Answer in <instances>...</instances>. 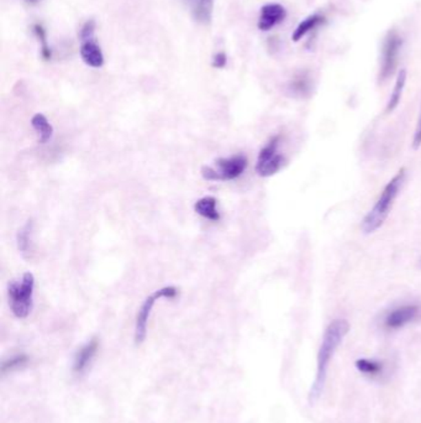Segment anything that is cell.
<instances>
[{
    "instance_id": "1",
    "label": "cell",
    "mask_w": 421,
    "mask_h": 423,
    "mask_svg": "<svg viewBox=\"0 0 421 423\" xmlns=\"http://www.w3.org/2000/svg\"><path fill=\"white\" fill-rule=\"evenodd\" d=\"M349 331V323L343 318L334 320L329 326L326 327L316 358V376L309 393L310 402H315L321 396L325 386L331 360Z\"/></svg>"
},
{
    "instance_id": "2",
    "label": "cell",
    "mask_w": 421,
    "mask_h": 423,
    "mask_svg": "<svg viewBox=\"0 0 421 423\" xmlns=\"http://www.w3.org/2000/svg\"><path fill=\"white\" fill-rule=\"evenodd\" d=\"M404 180H405V169H400L398 171L397 175L385 185L374 208L368 212L366 217L362 220L361 228L365 234H374L379 228H382V225L385 224L391 213V207L397 200L398 194L402 189Z\"/></svg>"
},
{
    "instance_id": "3",
    "label": "cell",
    "mask_w": 421,
    "mask_h": 423,
    "mask_svg": "<svg viewBox=\"0 0 421 423\" xmlns=\"http://www.w3.org/2000/svg\"><path fill=\"white\" fill-rule=\"evenodd\" d=\"M35 278L31 272H25L20 280H12L8 284V298L12 315L24 320L30 315L34 307Z\"/></svg>"
},
{
    "instance_id": "4",
    "label": "cell",
    "mask_w": 421,
    "mask_h": 423,
    "mask_svg": "<svg viewBox=\"0 0 421 423\" xmlns=\"http://www.w3.org/2000/svg\"><path fill=\"white\" fill-rule=\"evenodd\" d=\"M247 163L248 161L244 155L219 158L214 166H204L202 169V176L206 181H231L245 172Z\"/></svg>"
},
{
    "instance_id": "5",
    "label": "cell",
    "mask_w": 421,
    "mask_h": 423,
    "mask_svg": "<svg viewBox=\"0 0 421 423\" xmlns=\"http://www.w3.org/2000/svg\"><path fill=\"white\" fill-rule=\"evenodd\" d=\"M178 292L180 291L177 290L175 286H166L160 290L155 291L151 296L144 300L142 306L140 307L138 316H136V322H135V343L136 345L142 344L147 337L149 320H150L151 312H152L155 303L161 298H167V300L175 298Z\"/></svg>"
},
{
    "instance_id": "6",
    "label": "cell",
    "mask_w": 421,
    "mask_h": 423,
    "mask_svg": "<svg viewBox=\"0 0 421 423\" xmlns=\"http://www.w3.org/2000/svg\"><path fill=\"white\" fill-rule=\"evenodd\" d=\"M403 48V39L396 30L387 32L382 48L380 67H379V81L385 82L391 79L397 70L399 57Z\"/></svg>"
},
{
    "instance_id": "7",
    "label": "cell",
    "mask_w": 421,
    "mask_h": 423,
    "mask_svg": "<svg viewBox=\"0 0 421 423\" xmlns=\"http://www.w3.org/2000/svg\"><path fill=\"white\" fill-rule=\"evenodd\" d=\"M279 144H281V136L274 135L261 149L256 163V172L261 177H271L276 175L284 166L285 158L278 152Z\"/></svg>"
},
{
    "instance_id": "8",
    "label": "cell",
    "mask_w": 421,
    "mask_h": 423,
    "mask_svg": "<svg viewBox=\"0 0 421 423\" xmlns=\"http://www.w3.org/2000/svg\"><path fill=\"white\" fill-rule=\"evenodd\" d=\"M421 318V306L411 303L393 309L385 315L383 324L388 331L402 329L410 323Z\"/></svg>"
},
{
    "instance_id": "9",
    "label": "cell",
    "mask_w": 421,
    "mask_h": 423,
    "mask_svg": "<svg viewBox=\"0 0 421 423\" xmlns=\"http://www.w3.org/2000/svg\"><path fill=\"white\" fill-rule=\"evenodd\" d=\"M287 18V9L279 3H268L261 8L259 18V29L270 31L277 25L282 24Z\"/></svg>"
},
{
    "instance_id": "10",
    "label": "cell",
    "mask_w": 421,
    "mask_h": 423,
    "mask_svg": "<svg viewBox=\"0 0 421 423\" xmlns=\"http://www.w3.org/2000/svg\"><path fill=\"white\" fill-rule=\"evenodd\" d=\"M98 348H99V340L93 338L76 353L73 360V371L76 374L80 375L87 371L96 357Z\"/></svg>"
},
{
    "instance_id": "11",
    "label": "cell",
    "mask_w": 421,
    "mask_h": 423,
    "mask_svg": "<svg viewBox=\"0 0 421 423\" xmlns=\"http://www.w3.org/2000/svg\"><path fill=\"white\" fill-rule=\"evenodd\" d=\"M79 54L87 66L91 68H100L104 66V54L102 48L94 39L82 41Z\"/></svg>"
},
{
    "instance_id": "12",
    "label": "cell",
    "mask_w": 421,
    "mask_h": 423,
    "mask_svg": "<svg viewBox=\"0 0 421 423\" xmlns=\"http://www.w3.org/2000/svg\"><path fill=\"white\" fill-rule=\"evenodd\" d=\"M193 19L202 25H209L214 12L215 0H186Z\"/></svg>"
},
{
    "instance_id": "13",
    "label": "cell",
    "mask_w": 421,
    "mask_h": 423,
    "mask_svg": "<svg viewBox=\"0 0 421 423\" xmlns=\"http://www.w3.org/2000/svg\"><path fill=\"white\" fill-rule=\"evenodd\" d=\"M326 18L323 14H313V15H309L307 18L304 19L301 23L298 24V26L295 28L294 32L292 35V39L294 43L301 41L303 37H307L309 32L318 29L319 26H323L325 24Z\"/></svg>"
},
{
    "instance_id": "14",
    "label": "cell",
    "mask_w": 421,
    "mask_h": 423,
    "mask_svg": "<svg viewBox=\"0 0 421 423\" xmlns=\"http://www.w3.org/2000/svg\"><path fill=\"white\" fill-rule=\"evenodd\" d=\"M312 90H313V82H312L309 73L305 72V71L295 74L289 83V92L294 97H307V96H310Z\"/></svg>"
},
{
    "instance_id": "15",
    "label": "cell",
    "mask_w": 421,
    "mask_h": 423,
    "mask_svg": "<svg viewBox=\"0 0 421 423\" xmlns=\"http://www.w3.org/2000/svg\"><path fill=\"white\" fill-rule=\"evenodd\" d=\"M355 365L360 373L372 379H379L385 373V363L380 360H376V359L361 358L356 362Z\"/></svg>"
},
{
    "instance_id": "16",
    "label": "cell",
    "mask_w": 421,
    "mask_h": 423,
    "mask_svg": "<svg viewBox=\"0 0 421 423\" xmlns=\"http://www.w3.org/2000/svg\"><path fill=\"white\" fill-rule=\"evenodd\" d=\"M194 211L198 213L199 216L209 219L211 222H217L220 219V213L217 209V200L211 196H206L195 202Z\"/></svg>"
},
{
    "instance_id": "17",
    "label": "cell",
    "mask_w": 421,
    "mask_h": 423,
    "mask_svg": "<svg viewBox=\"0 0 421 423\" xmlns=\"http://www.w3.org/2000/svg\"><path fill=\"white\" fill-rule=\"evenodd\" d=\"M407 79H408L407 70H400L399 73H398L396 85H394V88H393V92H391L389 101L387 103V108H385L387 113H391V112H394L398 108V105H399L400 101H402V97H403L404 88H405V85H407Z\"/></svg>"
},
{
    "instance_id": "18",
    "label": "cell",
    "mask_w": 421,
    "mask_h": 423,
    "mask_svg": "<svg viewBox=\"0 0 421 423\" xmlns=\"http://www.w3.org/2000/svg\"><path fill=\"white\" fill-rule=\"evenodd\" d=\"M31 125L34 130L36 132L39 136V141L41 144H46L50 140L52 139L54 135V127L51 123L47 121V118L41 113H37L31 118Z\"/></svg>"
},
{
    "instance_id": "19",
    "label": "cell",
    "mask_w": 421,
    "mask_h": 423,
    "mask_svg": "<svg viewBox=\"0 0 421 423\" xmlns=\"http://www.w3.org/2000/svg\"><path fill=\"white\" fill-rule=\"evenodd\" d=\"M32 230H34V222L29 219L26 223L23 225L21 229H19L17 234V244H18L19 251L24 258L30 256L31 244H32Z\"/></svg>"
},
{
    "instance_id": "20",
    "label": "cell",
    "mask_w": 421,
    "mask_h": 423,
    "mask_svg": "<svg viewBox=\"0 0 421 423\" xmlns=\"http://www.w3.org/2000/svg\"><path fill=\"white\" fill-rule=\"evenodd\" d=\"M32 30L35 37H37L39 43H40V48H41V56L45 61H50L52 59V51L48 46L47 39H46V31L43 28V25L35 24L32 26Z\"/></svg>"
},
{
    "instance_id": "21",
    "label": "cell",
    "mask_w": 421,
    "mask_h": 423,
    "mask_svg": "<svg viewBox=\"0 0 421 423\" xmlns=\"http://www.w3.org/2000/svg\"><path fill=\"white\" fill-rule=\"evenodd\" d=\"M26 363H28V357L25 354H19V355L8 359V360L3 363V365H1V373L6 374V373H9L12 370L21 368Z\"/></svg>"
},
{
    "instance_id": "22",
    "label": "cell",
    "mask_w": 421,
    "mask_h": 423,
    "mask_svg": "<svg viewBox=\"0 0 421 423\" xmlns=\"http://www.w3.org/2000/svg\"><path fill=\"white\" fill-rule=\"evenodd\" d=\"M96 29V20H93V19L87 20L85 24H83V26L80 28V31H79V40H80V43H82V41H87V40H91V39H94Z\"/></svg>"
},
{
    "instance_id": "23",
    "label": "cell",
    "mask_w": 421,
    "mask_h": 423,
    "mask_svg": "<svg viewBox=\"0 0 421 423\" xmlns=\"http://www.w3.org/2000/svg\"><path fill=\"white\" fill-rule=\"evenodd\" d=\"M228 65V56L225 52H217V54H214V57H213V61H211V66L214 67V68H219V70H222V68H225Z\"/></svg>"
},
{
    "instance_id": "24",
    "label": "cell",
    "mask_w": 421,
    "mask_h": 423,
    "mask_svg": "<svg viewBox=\"0 0 421 423\" xmlns=\"http://www.w3.org/2000/svg\"><path fill=\"white\" fill-rule=\"evenodd\" d=\"M421 146V114L416 125L415 133H414V139H413V147L418 150Z\"/></svg>"
},
{
    "instance_id": "25",
    "label": "cell",
    "mask_w": 421,
    "mask_h": 423,
    "mask_svg": "<svg viewBox=\"0 0 421 423\" xmlns=\"http://www.w3.org/2000/svg\"><path fill=\"white\" fill-rule=\"evenodd\" d=\"M28 3H30V4H36L37 1H40V0H26Z\"/></svg>"
},
{
    "instance_id": "26",
    "label": "cell",
    "mask_w": 421,
    "mask_h": 423,
    "mask_svg": "<svg viewBox=\"0 0 421 423\" xmlns=\"http://www.w3.org/2000/svg\"><path fill=\"white\" fill-rule=\"evenodd\" d=\"M419 266H420V269H421V259H420V261H419Z\"/></svg>"
}]
</instances>
